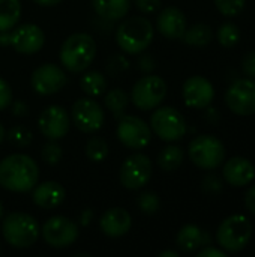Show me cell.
Segmentation results:
<instances>
[{"instance_id":"obj_47","label":"cell","mask_w":255,"mask_h":257,"mask_svg":"<svg viewBox=\"0 0 255 257\" xmlns=\"http://www.w3.org/2000/svg\"><path fill=\"white\" fill-rule=\"evenodd\" d=\"M159 257H179V253L173 251V250H165V251L159 253Z\"/></svg>"},{"instance_id":"obj_16","label":"cell","mask_w":255,"mask_h":257,"mask_svg":"<svg viewBox=\"0 0 255 257\" xmlns=\"http://www.w3.org/2000/svg\"><path fill=\"white\" fill-rule=\"evenodd\" d=\"M44 42L45 35L42 29L32 23L14 27V30L9 32V45L20 54H35L44 47Z\"/></svg>"},{"instance_id":"obj_1","label":"cell","mask_w":255,"mask_h":257,"mask_svg":"<svg viewBox=\"0 0 255 257\" xmlns=\"http://www.w3.org/2000/svg\"><path fill=\"white\" fill-rule=\"evenodd\" d=\"M39 181L36 161L24 154H12L0 161V187L11 193H27Z\"/></svg>"},{"instance_id":"obj_38","label":"cell","mask_w":255,"mask_h":257,"mask_svg":"<svg viewBox=\"0 0 255 257\" xmlns=\"http://www.w3.org/2000/svg\"><path fill=\"white\" fill-rule=\"evenodd\" d=\"M134 5L143 14H155L161 8V0H134Z\"/></svg>"},{"instance_id":"obj_19","label":"cell","mask_w":255,"mask_h":257,"mask_svg":"<svg viewBox=\"0 0 255 257\" xmlns=\"http://www.w3.org/2000/svg\"><path fill=\"white\" fill-rule=\"evenodd\" d=\"M131 214L123 208H111L105 211L99 220V229L108 238H122L131 230Z\"/></svg>"},{"instance_id":"obj_13","label":"cell","mask_w":255,"mask_h":257,"mask_svg":"<svg viewBox=\"0 0 255 257\" xmlns=\"http://www.w3.org/2000/svg\"><path fill=\"white\" fill-rule=\"evenodd\" d=\"M225 102L228 108L237 116L255 114V80L239 78L236 80L225 93Z\"/></svg>"},{"instance_id":"obj_44","label":"cell","mask_w":255,"mask_h":257,"mask_svg":"<svg viewBox=\"0 0 255 257\" xmlns=\"http://www.w3.org/2000/svg\"><path fill=\"white\" fill-rule=\"evenodd\" d=\"M93 220V211L92 209H84L81 214H80V224L81 226H89Z\"/></svg>"},{"instance_id":"obj_28","label":"cell","mask_w":255,"mask_h":257,"mask_svg":"<svg viewBox=\"0 0 255 257\" xmlns=\"http://www.w3.org/2000/svg\"><path fill=\"white\" fill-rule=\"evenodd\" d=\"M104 104L119 119V117L123 116V113H125L128 104H129V96L122 89H113V90L105 93Z\"/></svg>"},{"instance_id":"obj_21","label":"cell","mask_w":255,"mask_h":257,"mask_svg":"<svg viewBox=\"0 0 255 257\" xmlns=\"http://www.w3.org/2000/svg\"><path fill=\"white\" fill-rule=\"evenodd\" d=\"M32 200L41 209H56L65 200V188L56 181L36 184L32 191Z\"/></svg>"},{"instance_id":"obj_9","label":"cell","mask_w":255,"mask_h":257,"mask_svg":"<svg viewBox=\"0 0 255 257\" xmlns=\"http://www.w3.org/2000/svg\"><path fill=\"white\" fill-rule=\"evenodd\" d=\"M116 136L119 142L132 151H140L150 143L152 130L141 117L132 114H123L119 117Z\"/></svg>"},{"instance_id":"obj_46","label":"cell","mask_w":255,"mask_h":257,"mask_svg":"<svg viewBox=\"0 0 255 257\" xmlns=\"http://www.w3.org/2000/svg\"><path fill=\"white\" fill-rule=\"evenodd\" d=\"M0 45H9V30L0 32Z\"/></svg>"},{"instance_id":"obj_35","label":"cell","mask_w":255,"mask_h":257,"mask_svg":"<svg viewBox=\"0 0 255 257\" xmlns=\"http://www.w3.org/2000/svg\"><path fill=\"white\" fill-rule=\"evenodd\" d=\"M129 68V62L125 56L122 54H116V56H111L108 59V63H107V71L110 75L116 77L119 75L120 72H125L126 69Z\"/></svg>"},{"instance_id":"obj_37","label":"cell","mask_w":255,"mask_h":257,"mask_svg":"<svg viewBox=\"0 0 255 257\" xmlns=\"http://www.w3.org/2000/svg\"><path fill=\"white\" fill-rule=\"evenodd\" d=\"M203 190L209 194H216L221 193L222 190V182L216 175H207L203 179Z\"/></svg>"},{"instance_id":"obj_8","label":"cell","mask_w":255,"mask_h":257,"mask_svg":"<svg viewBox=\"0 0 255 257\" xmlns=\"http://www.w3.org/2000/svg\"><path fill=\"white\" fill-rule=\"evenodd\" d=\"M150 130L164 142H179L186 134V122L174 107H156L150 116Z\"/></svg>"},{"instance_id":"obj_4","label":"cell","mask_w":255,"mask_h":257,"mask_svg":"<svg viewBox=\"0 0 255 257\" xmlns=\"http://www.w3.org/2000/svg\"><path fill=\"white\" fill-rule=\"evenodd\" d=\"M3 239L18 250L30 248L39 238L41 230L38 221L26 212L8 214L2 221Z\"/></svg>"},{"instance_id":"obj_14","label":"cell","mask_w":255,"mask_h":257,"mask_svg":"<svg viewBox=\"0 0 255 257\" xmlns=\"http://www.w3.org/2000/svg\"><path fill=\"white\" fill-rule=\"evenodd\" d=\"M66 81L68 78L65 71L56 63H44L38 66L30 75L32 89L42 96H48L60 92L65 87Z\"/></svg>"},{"instance_id":"obj_36","label":"cell","mask_w":255,"mask_h":257,"mask_svg":"<svg viewBox=\"0 0 255 257\" xmlns=\"http://www.w3.org/2000/svg\"><path fill=\"white\" fill-rule=\"evenodd\" d=\"M12 104V89L6 80L0 77V111L6 110Z\"/></svg>"},{"instance_id":"obj_23","label":"cell","mask_w":255,"mask_h":257,"mask_svg":"<svg viewBox=\"0 0 255 257\" xmlns=\"http://www.w3.org/2000/svg\"><path fill=\"white\" fill-rule=\"evenodd\" d=\"M95 12L108 21H119L125 18L131 9V0H92Z\"/></svg>"},{"instance_id":"obj_42","label":"cell","mask_w":255,"mask_h":257,"mask_svg":"<svg viewBox=\"0 0 255 257\" xmlns=\"http://www.w3.org/2000/svg\"><path fill=\"white\" fill-rule=\"evenodd\" d=\"M198 257H227V253L221 248H215V247H204L203 250L198 251Z\"/></svg>"},{"instance_id":"obj_41","label":"cell","mask_w":255,"mask_h":257,"mask_svg":"<svg viewBox=\"0 0 255 257\" xmlns=\"http://www.w3.org/2000/svg\"><path fill=\"white\" fill-rule=\"evenodd\" d=\"M9 107H11V110H12V114L17 116V117H24V116L29 114V107H27V104H26L24 101H21V99L14 101Z\"/></svg>"},{"instance_id":"obj_30","label":"cell","mask_w":255,"mask_h":257,"mask_svg":"<svg viewBox=\"0 0 255 257\" xmlns=\"http://www.w3.org/2000/svg\"><path fill=\"white\" fill-rule=\"evenodd\" d=\"M216 36L222 47L231 48V47L237 45V42L240 39V30L234 23H224L219 26Z\"/></svg>"},{"instance_id":"obj_5","label":"cell","mask_w":255,"mask_h":257,"mask_svg":"<svg viewBox=\"0 0 255 257\" xmlns=\"http://www.w3.org/2000/svg\"><path fill=\"white\" fill-rule=\"evenodd\" d=\"M252 236V226L251 221L242 215H231L225 218L216 232L218 245L225 253H239L242 251L251 241Z\"/></svg>"},{"instance_id":"obj_18","label":"cell","mask_w":255,"mask_h":257,"mask_svg":"<svg viewBox=\"0 0 255 257\" xmlns=\"http://www.w3.org/2000/svg\"><path fill=\"white\" fill-rule=\"evenodd\" d=\"M158 32L168 39H182L186 30V17L176 6L164 8L156 18Z\"/></svg>"},{"instance_id":"obj_27","label":"cell","mask_w":255,"mask_h":257,"mask_svg":"<svg viewBox=\"0 0 255 257\" xmlns=\"http://www.w3.org/2000/svg\"><path fill=\"white\" fill-rule=\"evenodd\" d=\"M185 152L180 146L176 145H168L165 146L159 154H158V166L165 170V172H173L179 169L183 163Z\"/></svg>"},{"instance_id":"obj_2","label":"cell","mask_w":255,"mask_h":257,"mask_svg":"<svg viewBox=\"0 0 255 257\" xmlns=\"http://www.w3.org/2000/svg\"><path fill=\"white\" fill-rule=\"evenodd\" d=\"M96 56V42L92 35L86 32H77L69 35L59 51L60 63L69 72L78 74L86 71Z\"/></svg>"},{"instance_id":"obj_50","label":"cell","mask_w":255,"mask_h":257,"mask_svg":"<svg viewBox=\"0 0 255 257\" xmlns=\"http://www.w3.org/2000/svg\"><path fill=\"white\" fill-rule=\"evenodd\" d=\"M0 253H2V247H0Z\"/></svg>"},{"instance_id":"obj_10","label":"cell","mask_w":255,"mask_h":257,"mask_svg":"<svg viewBox=\"0 0 255 257\" xmlns=\"http://www.w3.org/2000/svg\"><path fill=\"white\" fill-rule=\"evenodd\" d=\"M152 161L146 154L137 152L129 155L120 166L119 179L126 190H140L152 178Z\"/></svg>"},{"instance_id":"obj_34","label":"cell","mask_w":255,"mask_h":257,"mask_svg":"<svg viewBox=\"0 0 255 257\" xmlns=\"http://www.w3.org/2000/svg\"><path fill=\"white\" fill-rule=\"evenodd\" d=\"M246 0H215L218 11L225 17H234L245 8Z\"/></svg>"},{"instance_id":"obj_49","label":"cell","mask_w":255,"mask_h":257,"mask_svg":"<svg viewBox=\"0 0 255 257\" xmlns=\"http://www.w3.org/2000/svg\"><path fill=\"white\" fill-rule=\"evenodd\" d=\"M3 212H5V209H3V205H2V202H0V220L3 218Z\"/></svg>"},{"instance_id":"obj_11","label":"cell","mask_w":255,"mask_h":257,"mask_svg":"<svg viewBox=\"0 0 255 257\" xmlns=\"http://www.w3.org/2000/svg\"><path fill=\"white\" fill-rule=\"evenodd\" d=\"M71 119L77 130L84 134H92L101 130L105 120L102 107L93 98H80L72 104Z\"/></svg>"},{"instance_id":"obj_43","label":"cell","mask_w":255,"mask_h":257,"mask_svg":"<svg viewBox=\"0 0 255 257\" xmlns=\"http://www.w3.org/2000/svg\"><path fill=\"white\" fill-rule=\"evenodd\" d=\"M245 206L251 214L255 215V185L249 187L248 191L245 193Z\"/></svg>"},{"instance_id":"obj_29","label":"cell","mask_w":255,"mask_h":257,"mask_svg":"<svg viewBox=\"0 0 255 257\" xmlns=\"http://www.w3.org/2000/svg\"><path fill=\"white\" fill-rule=\"evenodd\" d=\"M84 152L86 157L93 161V163H102L107 160L108 154H110V148L107 145V142L101 137H90L86 142L84 146Z\"/></svg>"},{"instance_id":"obj_24","label":"cell","mask_w":255,"mask_h":257,"mask_svg":"<svg viewBox=\"0 0 255 257\" xmlns=\"http://www.w3.org/2000/svg\"><path fill=\"white\" fill-rule=\"evenodd\" d=\"M80 87L87 96L96 98V96H101L107 92L108 83H107V78L102 72L89 71L80 78Z\"/></svg>"},{"instance_id":"obj_45","label":"cell","mask_w":255,"mask_h":257,"mask_svg":"<svg viewBox=\"0 0 255 257\" xmlns=\"http://www.w3.org/2000/svg\"><path fill=\"white\" fill-rule=\"evenodd\" d=\"M36 5H39V6H44V8H48V6H56V5H59L62 0H33Z\"/></svg>"},{"instance_id":"obj_40","label":"cell","mask_w":255,"mask_h":257,"mask_svg":"<svg viewBox=\"0 0 255 257\" xmlns=\"http://www.w3.org/2000/svg\"><path fill=\"white\" fill-rule=\"evenodd\" d=\"M141 56H140V59H138V62H137V65H138V68H140V71L141 72H144V74H150L153 69H155V66H156V63H155V60H153V57L150 56V54H147V53H140Z\"/></svg>"},{"instance_id":"obj_15","label":"cell","mask_w":255,"mask_h":257,"mask_svg":"<svg viewBox=\"0 0 255 257\" xmlns=\"http://www.w3.org/2000/svg\"><path fill=\"white\" fill-rule=\"evenodd\" d=\"M71 126V116L62 105L45 107L38 117V128L47 140L63 139Z\"/></svg>"},{"instance_id":"obj_7","label":"cell","mask_w":255,"mask_h":257,"mask_svg":"<svg viewBox=\"0 0 255 257\" xmlns=\"http://www.w3.org/2000/svg\"><path fill=\"white\" fill-rule=\"evenodd\" d=\"M165 96L167 83L164 81V78L153 74H146L132 86L129 101H132V104L138 110L149 111L159 107Z\"/></svg>"},{"instance_id":"obj_22","label":"cell","mask_w":255,"mask_h":257,"mask_svg":"<svg viewBox=\"0 0 255 257\" xmlns=\"http://www.w3.org/2000/svg\"><path fill=\"white\" fill-rule=\"evenodd\" d=\"M206 242H207V233L203 232L195 224L183 226L176 236V245L183 253H194L200 247L206 245Z\"/></svg>"},{"instance_id":"obj_3","label":"cell","mask_w":255,"mask_h":257,"mask_svg":"<svg viewBox=\"0 0 255 257\" xmlns=\"http://www.w3.org/2000/svg\"><path fill=\"white\" fill-rule=\"evenodd\" d=\"M155 36V29L146 17H128L116 30V42L123 53L140 54L147 50Z\"/></svg>"},{"instance_id":"obj_6","label":"cell","mask_w":255,"mask_h":257,"mask_svg":"<svg viewBox=\"0 0 255 257\" xmlns=\"http://www.w3.org/2000/svg\"><path fill=\"white\" fill-rule=\"evenodd\" d=\"M191 161L203 169V170H215L218 169L225 160V146L224 143L210 134H203L195 137L189 143L188 149Z\"/></svg>"},{"instance_id":"obj_26","label":"cell","mask_w":255,"mask_h":257,"mask_svg":"<svg viewBox=\"0 0 255 257\" xmlns=\"http://www.w3.org/2000/svg\"><path fill=\"white\" fill-rule=\"evenodd\" d=\"M21 17L20 0H0V32H8L15 27Z\"/></svg>"},{"instance_id":"obj_31","label":"cell","mask_w":255,"mask_h":257,"mask_svg":"<svg viewBox=\"0 0 255 257\" xmlns=\"http://www.w3.org/2000/svg\"><path fill=\"white\" fill-rule=\"evenodd\" d=\"M6 139L11 145H14L17 148H26L32 143L33 134L29 128H26L23 125H15L6 133Z\"/></svg>"},{"instance_id":"obj_33","label":"cell","mask_w":255,"mask_h":257,"mask_svg":"<svg viewBox=\"0 0 255 257\" xmlns=\"http://www.w3.org/2000/svg\"><path fill=\"white\" fill-rule=\"evenodd\" d=\"M41 155H42V160L48 166H56L60 161V158L63 155V151H62V146L57 143V140H48L42 146Z\"/></svg>"},{"instance_id":"obj_17","label":"cell","mask_w":255,"mask_h":257,"mask_svg":"<svg viewBox=\"0 0 255 257\" xmlns=\"http://www.w3.org/2000/svg\"><path fill=\"white\" fill-rule=\"evenodd\" d=\"M183 101L191 108H206L215 98L213 84L203 75H192L183 83Z\"/></svg>"},{"instance_id":"obj_20","label":"cell","mask_w":255,"mask_h":257,"mask_svg":"<svg viewBox=\"0 0 255 257\" xmlns=\"http://www.w3.org/2000/svg\"><path fill=\"white\" fill-rule=\"evenodd\" d=\"M224 179L231 185V187H246L249 185L255 178L254 164L243 157H234L224 164Z\"/></svg>"},{"instance_id":"obj_39","label":"cell","mask_w":255,"mask_h":257,"mask_svg":"<svg viewBox=\"0 0 255 257\" xmlns=\"http://www.w3.org/2000/svg\"><path fill=\"white\" fill-rule=\"evenodd\" d=\"M242 71L246 77L255 78V50L245 54L242 60Z\"/></svg>"},{"instance_id":"obj_12","label":"cell","mask_w":255,"mask_h":257,"mask_svg":"<svg viewBox=\"0 0 255 257\" xmlns=\"http://www.w3.org/2000/svg\"><path fill=\"white\" fill-rule=\"evenodd\" d=\"M42 239L53 248H66L78 238V226L62 215L48 218L41 229Z\"/></svg>"},{"instance_id":"obj_48","label":"cell","mask_w":255,"mask_h":257,"mask_svg":"<svg viewBox=\"0 0 255 257\" xmlns=\"http://www.w3.org/2000/svg\"><path fill=\"white\" fill-rule=\"evenodd\" d=\"M6 139V133H5V128H3V125L0 123V145H2V142Z\"/></svg>"},{"instance_id":"obj_25","label":"cell","mask_w":255,"mask_h":257,"mask_svg":"<svg viewBox=\"0 0 255 257\" xmlns=\"http://www.w3.org/2000/svg\"><path fill=\"white\" fill-rule=\"evenodd\" d=\"M212 38H213V30L209 24L204 23H197L192 24L191 27H186L182 36L183 42L192 47H204L210 44Z\"/></svg>"},{"instance_id":"obj_32","label":"cell","mask_w":255,"mask_h":257,"mask_svg":"<svg viewBox=\"0 0 255 257\" xmlns=\"http://www.w3.org/2000/svg\"><path fill=\"white\" fill-rule=\"evenodd\" d=\"M138 208L143 214L146 215H153L159 211L161 208V200L158 197V194H155L153 191H144L138 196Z\"/></svg>"}]
</instances>
